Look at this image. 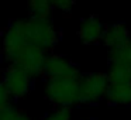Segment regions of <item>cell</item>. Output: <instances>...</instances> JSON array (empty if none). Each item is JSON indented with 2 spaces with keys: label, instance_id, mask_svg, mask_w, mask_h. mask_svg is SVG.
<instances>
[{
  "label": "cell",
  "instance_id": "cell-1",
  "mask_svg": "<svg viewBox=\"0 0 131 120\" xmlns=\"http://www.w3.org/2000/svg\"><path fill=\"white\" fill-rule=\"evenodd\" d=\"M10 26L17 33H20L27 44L38 47L45 52L54 48L59 40V31L51 18H38L30 16L12 21Z\"/></svg>",
  "mask_w": 131,
  "mask_h": 120
},
{
  "label": "cell",
  "instance_id": "cell-2",
  "mask_svg": "<svg viewBox=\"0 0 131 120\" xmlns=\"http://www.w3.org/2000/svg\"><path fill=\"white\" fill-rule=\"evenodd\" d=\"M79 83L80 79H47L44 93L58 107H71L80 103Z\"/></svg>",
  "mask_w": 131,
  "mask_h": 120
},
{
  "label": "cell",
  "instance_id": "cell-3",
  "mask_svg": "<svg viewBox=\"0 0 131 120\" xmlns=\"http://www.w3.org/2000/svg\"><path fill=\"white\" fill-rule=\"evenodd\" d=\"M47 58H48V55L44 49L26 44L6 59L10 62L12 66H17V68L23 69L34 79V78L44 75V66H45Z\"/></svg>",
  "mask_w": 131,
  "mask_h": 120
},
{
  "label": "cell",
  "instance_id": "cell-4",
  "mask_svg": "<svg viewBox=\"0 0 131 120\" xmlns=\"http://www.w3.org/2000/svg\"><path fill=\"white\" fill-rule=\"evenodd\" d=\"M107 74L103 72H90L82 75L79 83L80 103H97L106 97L108 89Z\"/></svg>",
  "mask_w": 131,
  "mask_h": 120
},
{
  "label": "cell",
  "instance_id": "cell-5",
  "mask_svg": "<svg viewBox=\"0 0 131 120\" xmlns=\"http://www.w3.org/2000/svg\"><path fill=\"white\" fill-rule=\"evenodd\" d=\"M44 75L47 79H80L79 68L65 55H48L44 66Z\"/></svg>",
  "mask_w": 131,
  "mask_h": 120
},
{
  "label": "cell",
  "instance_id": "cell-6",
  "mask_svg": "<svg viewBox=\"0 0 131 120\" xmlns=\"http://www.w3.org/2000/svg\"><path fill=\"white\" fill-rule=\"evenodd\" d=\"M31 81L32 78L30 76L27 72H24L23 69L17 68V66H12L4 71L3 74V81L4 86L7 88V91L10 92L12 97L14 99H21L24 97L31 89Z\"/></svg>",
  "mask_w": 131,
  "mask_h": 120
},
{
  "label": "cell",
  "instance_id": "cell-7",
  "mask_svg": "<svg viewBox=\"0 0 131 120\" xmlns=\"http://www.w3.org/2000/svg\"><path fill=\"white\" fill-rule=\"evenodd\" d=\"M106 31V26L97 16L90 14L80 21L79 27V38L85 44H96L103 40V35Z\"/></svg>",
  "mask_w": 131,
  "mask_h": 120
},
{
  "label": "cell",
  "instance_id": "cell-8",
  "mask_svg": "<svg viewBox=\"0 0 131 120\" xmlns=\"http://www.w3.org/2000/svg\"><path fill=\"white\" fill-rule=\"evenodd\" d=\"M131 38V33L127 28V26L123 23H114L111 26L106 27L104 35H103V44L108 49H114L124 45Z\"/></svg>",
  "mask_w": 131,
  "mask_h": 120
},
{
  "label": "cell",
  "instance_id": "cell-9",
  "mask_svg": "<svg viewBox=\"0 0 131 120\" xmlns=\"http://www.w3.org/2000/svg\"><path fill=\"white\" fill-rule=\"evenodd\" d=\"M106 99L111 105H131V83H110Z\"/></svg>",
  "mask_w": 131,
  "mask_h": 120
},
{
  "label": "cell",
  "instance_id": "cell-10",
  "mask_svg": "<svg viewBox=\"0 0 131 120\" xmlns=\"http://www.w3.org/2000/svg\"><path fill=\"white\" fill-rule=\"evenodd\" d=\"M108 62L110 65H131V38L114 49H108Z\"/></svg>",
  "mask_w": 131,
  "mask_h": 120
},
{
  "label": "cell",
  "instance_id": "cell-11",
  "mask_svg": "<svg viewBox=\"0 0 131 120\" xmlns=\"http://www.w3.org/2000/svg\"><path fill=\"white\" fill-rule=\"evenodd\" d=\"M108 83H131V65H110Z\"/></svg>",
  "mask_w": 131,
  "mask_h": 120
},
{
  "label": "cell",
  "instance_id": "cell-12",
  "mask_svg": "<svg viewBox=\"0 0 131 120\" xmlns=\"http://www.w3.org/2000/svg\"><path fill=\"white\" fill-rule=\"evenodd\" d=\"M28 10L30 16H32V17L49 18L54 6H52V2H48V0H34V2L28 3Z\"/></svg>",
  "mask_w": 131,
  "mask_h": 120
},
{
  "label": "cell",
  "instance_id": "cell-13",
  "mask_svg": "<svg viewBox=\"0 0 131 120\" xmlns=\"http://www.w3.org/2000/svg\"><path fill=\"white\" fill-rule=\"evenodd\" d=\"M0 120H31L26 112L17 109L16 106H9L3 113H0Z\"/></svg>",
  "mask_w": 131,
  "mask_h": 120
},
{
  "label": "cell",
  "instance_id": "cell-14",
  "mask_svg": "<svg viewBox=\"0 0 131 120\" xmlns=\"http://www.w3.org/2000/svg\"><path fill=\"white\" fill-rule=\"evenodd\" d=\"M72 110L71 107H57L49 114L44 117V120H71Z\"/></svg>",
  "mask_w": 131,
  "mask_h": 120
},
{
  "label": "cell",
  "instance_id": "cell-15",
  "mask_svg": "<svg viewBox=\"0 0 131 120\" xmlns=\"http://www.w3.org/2000/svg\"><path fill=\"white\" fill-rule=\"evenodd\" d=\"M10 100H12L10 92L7 91V88L4 86L3 82H0V113H3L9 106H12Z\"/></svg>",
  "mask_w": 131,
  "mask_h": 120
},
{
  "label": "cell",
  "instance_id": "cell-16",
  "mask_svg": "<svg viewBox=\"0 0 131 120\" xmlns=\"http://www.w3.org/2000/svg\"><path fill=\"white\" fill-rule=\"evenodd\" d=\"M52 6L54 9H59L61 12H69L73 6V2H69V0H57V2H52Z\"/></svg>",
  "mask_w": 131,
  "mask_h": 120
},
{
  "label": "cell",
  "instance_id": "cell-17",
  "mask_svg": "<svg viewBox=\"0 0 131 120\" xmlns=\"http://www.w3.org/2000/svg\"><path fill=\"white\" fill-rule=\"evenodd\" d=\"M88 120H92V119H88Z\"/></svg>",
  "mask_w": 131,
  "mask_h": 120
}]
</instances>
